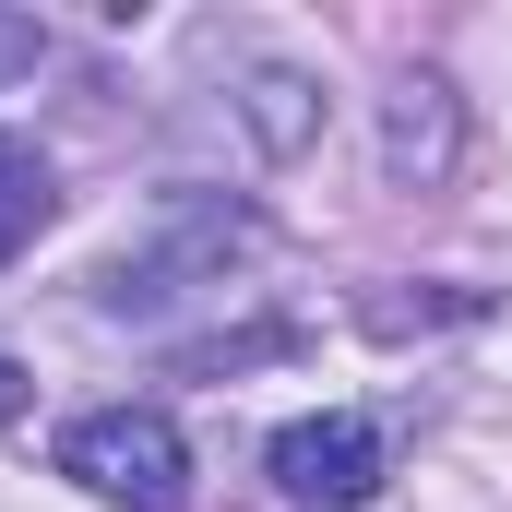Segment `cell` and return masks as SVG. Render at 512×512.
Wrapping results in <instances>:
<instances>
[{
  "label": "cell",
  "mask_w": 512,
  "mask_h": 512,
  "mask_svg": "<svg viewBox=\"0 0 512 512\" xmlns=\"http://www.w3.org/2000/svg\"><path fill=\"white\" fill-rule=\"evenodd\" d=\"M48 203H60V191H48V155L0 131V262H12L24 239H36V227H48Z\"/></svg>",
  "instance_id": "obj_4"
},
{
  "label": "cell",
  "mask_w": 512,
  "mask_h": 512,
  "mask_svg": "<svg viewBox=\"0 0 512 512\" xmlns=\"http://www.w3.org/2000/svg\"><path fill=\"white\" fill-rule=\"evenodd\" d=\"M382 465H393V441H382V417H358V405H322V417L274 429V489L310 501V512H358L382 489Z\"/></svg>",
  "instance_id": "obj_2"
},
{
  "label": "cell",
  "mask_w": 512,
  "mask_h": 512,
  "mask_svg": "<svg viewBox=\"0 0 512 512\" xmlns=\"http://www.w3.org/2000/svg\"><path fill=\"white\" fill-rule=\"evenodd\" d=\"M36 60H48V36H36V24H12V12H0V72H36Z\"/></svg>",
  "instance_id": "obj_6"
},
{
  "label": "cell",
  "mask_w": 512,
  "mask_h": 512,
  "mask_svg": "<svg viewBox=\"0 0 512 512\" xmlns=\"http://www.w3.org/2000/svg\"><path fill=\"white\" fill-rule=\"evenodd\" d=\"M453 155H465V108H453V84H441V72H405V84L382 96V167H393V179H417V191H441Z\"/></svg>",
  "instance_id": "obj_3"
},
{
  "label": "cell",
  "mask_w": 512,
  "mask_h": 512,
  "mask_svg": "<svg viewBox=\"0 0 512 512\" xmlns=\"http://www.w3.org/2000/svg\"><path fill=\"white\" fill-rule=\"evenodd\" d=\"M251 131H262V155H298L310 143V72H262L251 84Z\"/></svg>",
  "instance_id": "obj_5"
},
{
  "label": "cell",
  "mask_w": 512,
  "mask_h": 512,
  "mask_svg": "<svg viewBox=\"0 0 512 512\" xmlns=\"http://www.w3.org/2000/svg\"><path fill=\"white\" fill-rule=\"evenodd\" d=\"M60 477L96 489L108 512H179L191 501V441L167 405H96L60 429Z\"/></svg>",
  "instance_id": "obj_1"
},
{
  "label": "cell",
  "mask_w": 512,
  "mask_h": 512,
  "mask_svg": "<svg viewBox=\"0 0 512 512\" xmlns=\"http://www.w3.org/2000/svg\"><path fill=\"white\" fill-rule=\"evenodd\" d=\"M0 417H24V370L12 358H0Z\"/></svg>",
  "instance_id": "obj_7"
}]
</instances>
